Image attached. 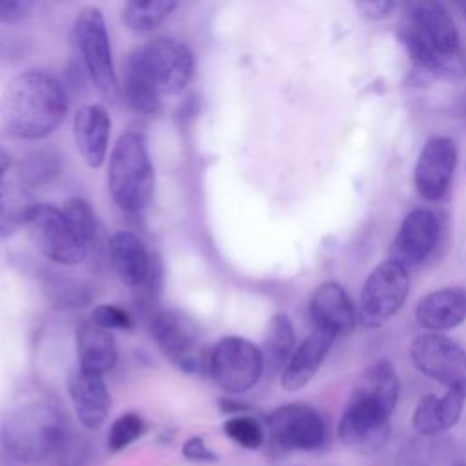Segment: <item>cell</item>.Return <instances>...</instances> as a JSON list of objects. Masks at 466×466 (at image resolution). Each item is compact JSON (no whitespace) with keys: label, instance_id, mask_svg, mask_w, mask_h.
I'll return each instance as SVG.
<instances>
[{"label":"cell","instance_id":"cell-1","mask_svg":"<svg viewBox=\"0 0 466 466\" xmlns=\"http://www.w3.org/2000/svg\"><path fill=\"white\" fill-rule=\"evenodd\" d=\"M67 111V87L44 69L16 73L0 95V126L16 140L49 138L64 124Z\"/></svg>","mask_w":466,"mask_h":466},{"label":"cell","instance_id":"cell-2","mask_svg":"<svg viewBox=\"0 0 466 466\" xmlns=\"http://www.w3.org/2000/svg\"><path fill=\"white\" fill-rule=\"evenodd\" d=\"M67 433L60 410L47 400H27L11 408L0 424L4 451L18 462H38L55 453Z\"/></svg>","mask_w":466,"mask_h":466},{"label":"cell","instance_id":"cell-3","mask_svg":"<svg viewBox=\"0 0 466 466\" xmlns=\"http://www.w3.org/2000/svg\"><path fill=\"white\" fill-rule=\"evenodd\" d=\"M107 191L126 213L144 211L155 193V167L142 127L124 129L107 160Z\"/></svg>","mask_w":466,"mask_h":466},{"label":"cell","instance_id":"cell-4","mask_svg":"<svg viewBox=\"0 0 466 466\" xmlns=\"http://www.w3.org/2000/svg\"><path fill=\"white\" fill-rule=\"evenodd\" d=\"M71 38L82 71L104 102L118 100V75L113 60L106 16L96 5H84L71 27Z\"/></svg>","mask_w":466,"mask_h":466},{"label":"cell","instance_id":"cell-5","mask_svg":"<svg viewBox=\"0 0 466 466\" xmlns=\"http://www.w3.org/2000/svg\"><path fill=\"white\" fill-rule=\"evenodd\" d=\"M137 58L147 78L162 98H175L186 93L197 73L193 49L175 36H153L135 47Z\"/></svg>","mask_w":466,"mask_h":466},{"label":"cell","instance_id":"cell-6","mask_svg":"<svg viewBox=\"0 0 466 466\" xmlns=\"http://www.w3.org/2000/svg\"><path fill=\"white\" fill-rule=\"evenodd\" d=\"M35 248L60 266H76L86 260L89 244L75 231L62 206L38 202L29 208L25 226Z\"/></svg>","mask_w":466,"mask_h":466},{"label":"cell","instance_id":"cell-7","mask_svg":"<svg viewBox=\"0 0 466 466\" xmlns=\"http://www.w3.org/2000/svg\"><path fill=\"white\" fill-rule=\"evenodd\" d=\"M208 370L215 384L231 395L249 391L260 380L266 362L262 350L246 337L228 335L217 340Z\"/></svg>","mask_w":466,"mask_h":466},{"label":"cell","instance_id":"cell-8","mask_svg":"<svg viewBox=\"0 0 466 466\" xmlns=\"http://www.w3.org/2000/svg\"><path fill=\"white\" fill-rule=\"evenodd\" d=\"M408 293V268L390 257L371 269L360 289L357 309L359 322L368 329L384 326L402 308Z\"/></svg>","mask_w":466,"mask_h":466},{"label":"cell","instance_id":"cell-9","mask_svg":"<svg viewBox=\"0 0 466 466\" xmlns=\"http://www.w3.org/2000/svg\"><path fill=\"white\" fill-rule=\"evenodd\" d=\"M268 442L279 453L313 451L328 439L322 415L309 404L289 402L275 408L266 419Z\"/></svg>","mask_w":466,"mask_h":466},{"label":"cell","instance_id":"cell-10","mask_svg":"<svg viewBox=\"0 0 466 466\" xmlns=\"http://www.w3.org/2000/svg\"><path fill=\"white\" fill-rule=\"evenodd\" d=\"M390 415L391 411L377 400L351 391L340 415L337 435L340 442L355 453H377L390 439Z\"/></svg>","mask_w":466,"mask_h":466},{"label":"cell","instance_id":"cell-11","mask_svg":"<svg viewBox=\"0 0 466 466\" xmlns=\"http://www.w3.org/2000/svg\"><path fill=\"white\" fill-rule=\"evenodd\" d=\"M410 357L422 375L446 388L466 390V351L453 339L437 331L420 333L410 344Z\"/></svg>","mask_w":466,"mask_h":466},{"label":"cell","instance_id":"cell-12","mask_svg":"<svg viewBox=\"0 0 466 466\" xmlns=\"http://www.w3.org/2000/svg\"><path fill=\"white\" fill-rule=\"evenodd\" d=\"M439 53H457L459 31L437 0H404V27L399 33Z\"/></svg>","mask_w":466,"mask_h":466},{"label":"cell","instance_id":"cell-13","mask_svg":"<svg viewBox=\"0 0 466 466\" xmlns=\"http://www.w3.org/2000/svg\"><path fill=\"white\" fill-rule=\"evenodd\" d=\"M151 335L162 351L178 370L193 373L198 368V328L195 320L178 309L157 311L151 319Z\"/></svg>","mask_w":466,"mask_h":466},{"label":"cell","instance_id":"cell-14","mask_svg":"<svg viewBox=\"0 0 466 466\" xmlns=\"http://www.w3.org/2000/svg\"><path fill=\"white\" fill-rule=\"evenodd\" d=\"M457 157L455 142L448 137H431L422 146L413 171V182L422 198L437 202L448 193Z\"/></svg>","mask_w":466,"mask_h":466},{"label":"cell","instance_id":"cell-15","mask_svg":"<svg viewBox=\"0 0 466 466\" xmlns=\"http://www.w3.org/2000/svg\"><path fill=\"white\" fill-rule=\"evenodd\" d=\"M441 220L426 208L411 209L400 222L391 244V258L408 269L422 264L441 240Z\"/></svg>","mask_w":466,"mask_h":466},{"label":"cell","instance_id":"cell-16","mask_svg":"<svg viewBox=\"0 0 466 466\" xmlns=\"http://www.w3.org/2000/svg\"><path fill=\"white\" fill-rule=\"evenodd\" d=\"M111 115L100 102L80 106L71 122L73 142L84 164L98 169L107 160L111 138Z\"/></svg>","mask_w":466,"mask_h":466},{"label":"cell","instance_id":"cell-17","mask_svg":"<svg viewBox=\"0 0 466 466\" xmlns=\"http://www.w3.org/2000/svg\"><path fill=\"white\" fill-rule=\"evenodd\" d=\"M67 393L78 422L87 430H98L111 410V393L104 375L87 371L78 364L67 373Z\"/></svg>","mask_w":466,"mask_h":466},{"label":"cell","instance_id":"cell-18","mask_svg":"<svg viewBox=\"0 0 466 466\" xmlns=\"http://www.w3.org/2000/svg\"><path fill=\"white\" fill-rule=\"evenodd\" d=\"M107 251L115 273L127 288L140 289L155 280V260L137 233L127 229L115 231L107 240Z\"/></svg>","mask_w":466,"mask_h":466},{"label":"cell","instance_id":"cell-19","mask_svg":"<svg viewBox=\"0 0 466 466\" xmlns=\"http://www.w3.org/2000/svg\"><path fill=\"white\" fill-rule=\"evenodd\" d=\"M333 340H335V335L331 331L315 328V331H311L293 350L289 360L286 362L280 375L282 388L286 391H297L304 388L322 366L326 355L333 346Z\"/></svg>","mask_w":466,"mask_h":466},{"label":"cell","instance_id":"cell-20","mask_svg":"<svg viewBox=\"0 0 466 466\" xmlns=\"http://www.w3.org/2000/svg\"><path fill=\"white\" fill-rule=\"evenodd\" d=\"M309 315L317 328L328 329L335 337L350 333L357 320L353 302L339 282H324L313 291Z\"/></svg>","mask_w":466,"mask_h":466},{"label":"cell","instance_id":"cell-21","mask_svg":"<svg viewBox=\"0 0 466 466\" xmlns=\"http://www.w3.org/2000/svg\"><path fill=\"white\" fill-rule=\"evenodd\" d=\"M417 322L428 331H448L466 320V288L448 286L424 295L415 308Z\"/></svg>","mask_w":466,"mask_h":466},{"label":"cell","instance_id":"cell-22","mask_svg":"<svg viewBox=\"0 0 466 466\" xmlns=\"http://www.w3.org/2000/svg\"><path fill=\"white\" fill-rule=\"evenodd\" d=\"M75 346L78 359L76 364L87 371L106 375L116 364L118 350L111 329L96 324L91 319L82 320L76 326Z\"/></svg>","mask_w":466,"mask_h":466},{"label":"cell","instance_id":"cell-23","mask_svg":"<svg viewBox=\"0 0 466 466\" xmlns=\"http://www.w3.org/2000/svg\"><path fill=\"white\" fill-rule=\"evenodd\" d=\"M466 390L448 388L444 395H424L419 399L413 411V428L417 433L431 437L453 428L462 413Z\"/></svg>","mask_w":466,"mask_h":466},{"label":"cell","instance_id":"cell-24","mask_svg":"<svg viewBox=\"0 0 466 466\" xmlns=\"http://www.w3.org/2000/svg\"><path fill=\"white\" fill-rule=\"evenodd\" d=\"M118 100L137 116H157L162 111L164 98L142 69L135 49L124 60L122 78H118Z\"/></svg>","mask_w":466,"mask_h":466},{"label":"cell","instance_id":"cell-25","mask_svg":"<svg viewBox=\"0 0 466 466\" xmlns=\"http://www.w3.org/2000/svg\"><path fill=\"white\" fill-rule=\"evenodd\" d=\"M357 393H362L379 404H382L386 410L393 411L395 404L399 400V377L393 368V364L388 359L373 360L362 373L359 382L355 384Z\"/></svg>","mask_w":466,"mask_h":466},{"label":"cell","instance_id":"cell-26","mask_svg":"<svg viewBox=\"0 0 466 466\" xmlns=\"http://www.w3.org/2000/svg\"><path fill=\"white\" fill-rule=\"evenodd\" d=\"M260 350L264 355L266 370H269L271 373L284 370L295 350L293 322L286 313H275L269 319Z\"/></svg>","mask_w":466,"mask_h":466},{"label":"cell","instance_id":"cell-27","mask_svg":"<svg viewBox=\"0 0 466 466\" xmlns=\"http://www.w3.org/2000/svg\"><path fill=\"white\" fill-rule=\"evenodd\" d=\"M180 0H126L122 22L133 35L157 31L178 7Z\"/></svg>","mask_w":466,"mask_h":466},{"label":"cell","instance_id":"cell-28","mask_svg":"<svg viewBox=\"0 0 466 466\" xmlns=\"http://www.w3.org/2000/svg\"><path fill=\"white\" fill-rule=\"evenodd\" d=\"M33 206L31 195L22 184H0V242L11 238L25 226V217Z\"/></svg>","mask_w":466,"mask_h":466},{"label":"cell","instance_id":"cell-29","mask_svg":"<svg viewBox=\"0 0 466 466\" xmlns=\"http://www.w3.org/2000/svg\"><path fill=\"white\" fill-rule=\"evenodd\" d=\"M62 171V157L55 149H38L27 153L18 162L22 186L40 187L53 182Z\"/></svg>","mask_w":466,"mask_h":466},{"label":"cell","instance_id":"cell-30","mask_svg":"<svg viewBox=\"0 0 466 466\" xmlns=\"http://www.w3.org/2000/svg\"><path fill=\"white\" fill-rule=\"evenodd\" d=\"M222 431L244 450H258L266 441V431L260 422L246 413H235L233 417L226 419Z\"/></svg>","mask_w":466,"mask_h":466},{"label":"cell","instance_id":"cell-31","mask_svg":"<svg viewBox=\"0 0 466 466\" xmlns=\"http://www.w3.org/2000/svg\"><path fill=\"white\" fill-rule=\"evenodd\" d=\"M146 420L137 411H126L118 415L107 431V450L111 453L126 450L146 433Z\"/></svg>","mask_w":466,"mask_h":466},{"label":"cell","instance_id":"cell-32","mask_svg":"<svg viewBox=\"0 0 466 466\" xmlns=\"http://www.w3.org/2000/svg\"><path fill=\"white\" fill-rule=\"evenodd\" d=\"M62 211L75 231L91 246L96 237V217L91 204L84 197H71L62 204Z\"/></svg>","mask_w":466,"mask_h":466},{"label":"cell","instance_id":"cell-33","mask_svg":"<svg viewBox=\"0 0 466 466\" xmlns=\"http://www.w3.org/2000/svg\"><path fill=\"white\" fill-rule=\"evenodd\" d=\"M91 320H95L96 324H100L111 331L113 329L131 331L135 328L131 315L115 304H98L91 313Z\"/></svg>","mask_w":466,"mask_h":466},{"label":"cell","instance_id":"cell-34","mask_svg":"<svg viewBox=\"0 0 466 466\" xmlns=\"http://www.w3.org/2000/svg\"><path fill=\"white\" fill-rule=\"evenodd\" d=\"M36 0H0V22L2 24H18L25 20Z\"/></svg>","mask_w":466,"mask_h":466},{"label":"cell","instance_id":"cell-35","mask_svg":"<svg viewBox=\"0 0 466 466\" xmlns=\"http://www.w3.org/2000/svg\"><path fill=\"white\" fill-rule=\"evenodd\" d=\"M182 455L191 462H215L218 455L208 448L202 437H189L182 446Z\"/></svg>","mask_w":466,"mask_h":466},{"label":"cell","instance_id":"cell-36","mask_svg":"<svg viewBox=\"0 0 466 466\" xmlns=\"http://www.w3.org/2000/svg\"><path fill=\"white\" fill-rule=\"evenodd\" d=\"M351 2L364 18L373 22L384 20L395 5V0H351Z\"/></svg>","mask_w":466,"mask_h":466},{"label":"cell","instance_id":"cell-37","mask_svg":"<svg viewBox=\"0 0 466 466\" xmlns=\"http://www.w3.org/2000/svg\"><path fill=\"white\" fill-rule=\"evenodd\" d=\"M11 164H13V158H11V155H9V151L0 144V184L4 182V178H5V173L9 171V167H11Z\"/></svg>","mask_w":466,"mask_h":466},{"label":"cell","instance_id":"cell-38","mask_svg":"<svg viewBox=\"0 0 466 466\" xmlns=\"http://www.w3.org/2000/svg\"><path fill=\"white\" fill-rule=\"evenodd\" d=\"M461 9H462V15L466 18V0H461Z\"/></svg>","mask_w":466,"mask_h":466},{"label":"cell","instance_id":"cell-39","mask_svg":"<svg viewBox=\"0 0 466 466\" xmlns=\"http://www.w3.org/2000/svg\"><path fill=\"white\" fill-rule=\"evenodd\" d=\"M455 466H466V462H457Z\"/></svg>","mask_w":466,"mask_h":466},{"label":"cell","instance_id":"cell-40","mask_svg":"<svg viewBox=\"0 0 466 466\" xmlns=\"http://www.w3.org/2000/svg\"><path fill=\"white\" fill-rule=\"evenodd\" d=\"M62 2H64V0H62Z\"/></svg>","mask_w":466,"mask_h":466}]
</instances>
